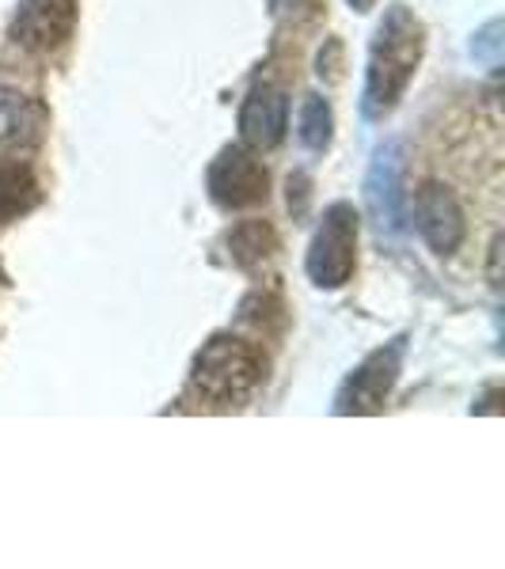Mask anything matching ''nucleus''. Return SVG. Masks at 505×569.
<instances>
[{
    "instance_id": "1",
    "label": "nucleus",
    "mask_w": 505,
    "mask_h": 569,
    "mask_svg": "<svg viewBox=\"0 0 505 569\" xmlns=\"http://www.w3.org/2000/svg\"><path fill=\"white\" fill-rule=\"evenodd\" d=\"M422 50H426V27L410 8L392 4L373 34L369 69H365L362 110L369 122H380L384 114L399 107L403 91L422 66Z\"/></svg>"
},
{
    "instance_id": "2",
    "label": "nucleus",
    "mask_w": 505,
    "mask_h": 569,
    "mask_svg": "<svg viewBox=\"0 0 505 569\" xmlns=\"http://www.w3.org/2000/svg\"><path fill=\"white\" fill-rule=\"evenodd\" d=\"M190 380H195L198 395H206L217 407H228V402H240L263 380V357L244 338L217 335L198 350Z\"/></svg>"
},
{
    "instance_id": "3",
    "label": "nucleus",
    "mask_w": 505,
    "mask_h": 569,
    "mask_svg": "<svg viewBox=\"0 0 505 569\" xmlns=\"http://www.w3.org/2000/svg\"><path fill=\"white\" fill-rule=\"evenodd\" d=\"M357 262V213L346 201H335L319 220L316 236L308 247V278L319 289H338V284L350 281Z\"/></svg>"
},
{
    "instance_id": "4",
    "label": "nucleus",
    "mask_w": 505,
    "mask_h": 569,
    "mask_svg": "<svg viewBox=\"0 0 505 569\" xmlns=\"http://www.w3.org/2000/svg\"><path fill=\"white\" fill-rule=\"evenodd\" d=\"M403 353H407V338H396V342L380 346L365 357L357 369L346 376V383L335 395V415H376L384 410L392 388L399 380L403 369Z\"/></svg>"
},
{
    "instance_id": "5",
    "label": "nucleus",
    "mask_w": 505,
    "mask_h": 569,
    "mask_svg": "<svg viewBox=\"0 0 505 569\" xmlns=\"http://www.w3.org/2000/svg\"><path fill=\"white\" fill-rule=\"evenodd\" d=\"M270 194V176L247 144H228L209 168V198L220 209H251Z\"/></svg>"
},
{
    "instance_id": "6",
    "label": "nucleus",
    "mask_w": 505,
    "mask_h": 569,
    "mask_svg": "<svg viewBox=\"0 0 505 569\" xmlns=\"http://www.w3.org/2000/svg\"><path fill=\"white\" fill-rule=\"evenodd\" d=\"M365 206L384 236H399L407 224L403 213V144L388 141L373 156L369 179H365Z\"/></svg>"
},
{
    "instance_id": "7",
    "label": "nucleus",
    "mask_w": 505,
    "mask_h": 569,
    "mask_svg": "<svg viewBox=\"0 0 505 569\" xmlns=\"http://www.w3.org/2000/svg\"><path fill=\"white\" fill-rule=\"evenodd\" d=\"M77 0H23L12 20V39L31 53H50L72 34Z\"/></svg>"
},
{
    "instance_id": "8",
    "label": "nucleus",
    "mask_w": 505,
    "mask_h": 569,
    "mask_svg": "<svg viewBox=\"0 0 505 569\" xmlns=\"http://www.w3.org/2000/svg\"><path fill=\"white\" fill-rule=\"evenodd\" d=\"M286 122H289L286 91L274 84H255L240 110V137L247 149H255V152L274 149V144L286 137Z\"/></svg>"
},
{
    "instance_id": "9",
    "label": "nucleus",
    "mask_w": 505,
    "mask_h": 569,
    "mask_svg": "<svg viewBox=\"0 0 505 569\" xmlns=\"http://www.w3.org/2000/svg\"><path fill=\"white\" fill-rule=\"evenodd\" d=\"M415 220L422 240L434 247L437 254H453L464 240V213L456 198L440 182H426L415 198Z\"/></svg>"
},
{
    "instance_id": "10",
    "label": "nucleus",
    "mask_w": 505,
    "mask_h": 569,
    "mask_svg": "<svg viewBox=\"0 0 505 569\" xmlns=\"http://www.w3.org/2000/svg\"><path fill=\"white\" fill-rule=\"evenodd\" d=\"M39 206V182L20 160H0V224Z\"/></svg>"
},
{
    "instance_id": "11",
    "label": "nucleus",
    "mask_w": 505,
    "mask_h": 569,
    "mask_svg": "<svg viewBox=\"0 0 505 569\" xmlns=\"http://www.w3.org/2000/svg\"><path fill=\"white\" fill-rule=\"evenodd\" d=\"M42 130L39 107L31 99L16 96V91L0 88V144H31Z\"/></svg>"
},
{
    "instance_id": "12",
    "label": "nucleus",
    "mask_w": 505,
    "mask_h": 569,
    "mask_svg": "<svg viewBox=\"0 0 505 569\" xmlns=\"http://www.w3.org/2000/svg\"><path fill=\"white\" fill-rule=\"evenodd\" d=\"M270 251H274V232L263 220H244L240 228L228 232V254H232V262L244 266V270L247 266H259Z\"/></svg>"
},
{
    "instance_id": "13",
    "label": "nucleus",
    "mask_w": 505,
    "mask_h": 569,
    "mask_svg": "<svg viewBox=\"0 0 505 569\" xmlns=\"http://www.w3.org/2000/svg\"><path fill=\"white\" fill-rule=\"evenodd\" d=\"M330 126H335V118H330V107L324 96H305V107H300V144L311 152H324L330 144Z\"/></svg>"
},
{
    "instance_id": "14",
    "label": "nucleus",
    "mask_w": 505,
    "mask_h": 569,
    "mask_svg": "<svg viewBox=\"0 0 505 569\" xmlns=\"http://www.w3.org/2000/svg\"><path fill=\"white\" fill-rule=\"evenodd\" d=\"M502 20H491L483 27L479 34H475V42H472V58L475 61H483L491 72H498L502 69Z\"/></svg>"
},
{
    "instance_id": "15",
    "label": "nucleus",
    "mask_w": 505,
    "mask_h": 569,
    "mask_svg": "<svg viewBox=\"0 0 505 569\" xmlns=\"http://www.w3.org/2000/svg\"><path fill=\"white\" fill-rule=\"evenodd\" d=\"M373 4H376V0H350V8H354V12H369Z\"/></svg>"
}]
</instances>
